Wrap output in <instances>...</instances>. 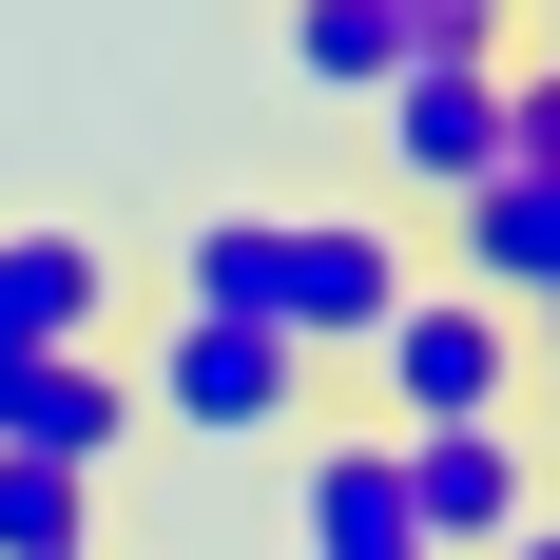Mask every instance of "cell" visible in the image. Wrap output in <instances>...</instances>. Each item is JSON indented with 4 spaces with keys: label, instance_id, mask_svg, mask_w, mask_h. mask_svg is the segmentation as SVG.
I'll return each instance as SVG.
<instances>
[{
    "label": "cell",
    "instance_id": "2",
    "mask_svg": "<svg viewBox=\"0 0 560 560\" xmlns=\"http://www.w3.org/2000/svg\"><path fill=\"white\" fill-rule=\"evenodd\" d=\"M348 368L387 387V425H522V329L483 290H445V271H406V310L348 348Z\"/></svg>",
    "mask_w": 560,
    "mask_h": 560
},
{
    "label": "cell",
    "instance_id": "13",
    "mask_svg": "<svg viewBox=\"0 0 560 560\" xmlns=\"http://www.w3.org/2000/svg\"><path fill=\"white\" fill-rule=\"evenodd\" d=\"M503 560H560V503H541V522H522V541H503Z\"/></svg>",
    "mask_w": 560,
    "mask_h": 560
},
{
    "label": "cell",
    "instance_id": "6",
    "mask_svg": "<svg viewBox=\"0 0 560 560\" xmlns=\"http://www.w3.org/2000/svg\"><path fill=\"white\" fill-rule=\"evenodd\" d=\"M368 116H387V155H406V194H425V213H464V194L503 174V58H406Z\"/></svg>",
    "mask_w": 560,
    "mask_h": 560
},
{
    "label": "cell",
    "instance_id": "9",
    "mask_svg": "<svg viewBox=\"0 0 560 560\" xmlns=\"http://www.w3.org/2000/svg\"><path fill=\"white\" fill-rule=\"evenodd\" d=\"M116 445H136V368H116V348H58V368H20V464H78V483H116Z\"/></svg>",
    "mask_w": 560,
    "mask_h": 560
},
{
    "label": "cell",
    "instance_id": "10",
    "mask_svg": "<svg viewBox=\"0 0 560 560\" xmlns=\"http://www.w3.org/2000/svg\"><path fill=\"white\" fill-rule=\"evenodd\" d=\"M406 58H425L406 0H290V78H310V97H387Z\"/></svg>",
    "mask_w": 560,
    "mask_h": 560
},
{
    "label": "cell",
    "instance_id": "7",
    "mask_svg": "<svg viewBox=\"0 0 560 560\" xmlns=\"http://www.w3.org/2000/svg\"><path fill=\"white\" fill-rule=\"evenodd\" d=\"M290 541H310V560H425L387 425H310V445H290Z\"/></svg>",
    "mask_w": 560,
    "mask_h": 560
},
{
    "label": "cell",
    "instance_id": "16",
    "mask_svg": "<svg viewBox=\"0 0 560 560\" xmlns=\"http://www.w3.org/2000/svg\"><path fill=\"white\" fill-rule=\"evenodd\" d=\"M97 560H116V541H97Z\"/></svg>",
    "mask_w": 560,
    "mask_h": 560
},
{
    "label": "cell",
    "instance_id": "12",
    "mask_svg": "<svg viewBox=\"0 0 560 560\" xmlns=\"http://www.w3.org/2000/svg\"><path fill=\"white\" fill-rule=\"evenodd\" d=\"M522 387H541V406H560V310H541V329H522Z\"/></svg>",
    "mask_w": 560,
    "mask_h": 560
},
{
    "label": "cell",
    "instance_id": "11",
    "mask_svg": "<svg viewBox=\"0 0 560 560\" xmlns=\"http://www.w3.org/2000/svg\"><path fill=\"white\" fill-rule=\"evenodd\" d=\"M97 503H116V483H78V464H20V445H0V560H97Z\"/></svg>",
    "mask_w": 560,
    "mask_h": 560
},
{
    "label": "cell",
    "instance_id": "8",
    "mask_svg": "<svg viewBox=\"0 0 560 560\" xmlns=\"http://www.w3.org/2000/svg\"><path fill=\"white\" fill-rule=\"evenodd\" d=\"M445 290H483L503 329H541L560 310V174H483L445 213Z\"/></svg>",
    "mask_w": 560,
    "mask_h": 560
},
{
    "label": "cell",
    "instance_id": "5",
    "mask_svg": "<svg viewBox=\"0 0 560 560\" xmlns=\"http://www.w3.org/2000/svg\"><path fill=\"white\" fill-rule=\"evenodd\" d=\"M116 310H136V271H116V232H78V213H20V232H0V368H58V348H116Z\"/></svg>",
    "mask_w": 560,
    "mask_h": 560
},
{
    "label": "cell",
    "instance_id": "3",
    "mask_svg": "<svg viewBox=\"0 0 560 560\" xmlns=\"http://www.w3.org/2000/svg\"><path fill=\"white\" fill-rule=\"evenodd\" d=\"M387 464H406V522H425V560H503L522 522L560 503L522 425H387Z\"/></svg>",
    "mask_w": 560,
    "mask_h": 560
},
{
    "label": "cell",
    "instance_id": "15",
    "mask_svg": "<svg viewBox=\"0 0 560 560\" xmlns=\"http://www.w3.org/2000/svg\"><path fill=\"white\" fill-rule=\"evenodd\" d=\"M464 20H522V0H464Z\"/></svg>",
    "mask_w": 560,
    "mask_h": 560
},
{
    "label": "cell",
    "instance_id": "4",
    "mask_svg": "<svg viewBox=\"0 0 560 560\" xmlns=\"http://www.w3.org/2000/svg\"><path fill=\"white\" fill-rule=\"evenodd\" d=\"M406 310V232L387 213H271V329L329 368V348H368Z\"/></svg>",
    "mask_w": 560,
    "mask_h": 560
},
{
    "label": "cell",
    "instance_id": "14",
    "mask_svg": "<svg viewBox=\"0 0 560 560\" xmlns=\"http://www.w3.org/2000/svg\"><path fill=\"white\" fill-rule=\"evenodd\" d=\"M503 58H541V78H560V0H541V39H503Z\"/></svg>",
    "mask_w": 560,
    "mask_h": 560
},
{
    "label": "cell",
    "instance_id": "1",
    "mask_svg": "<svg viewBox=\"0 0 560 560\" xmlns=\"http://www.w3.org/2000/svg\"><path fill=\"white\" fill-rule=\"evenodd\" d=\"M136 425H194V445H310V348L252 329V310H136Z\"/></svg>",
    "mask_w": 560,
    "mask_h": 560
}]
</instances>
